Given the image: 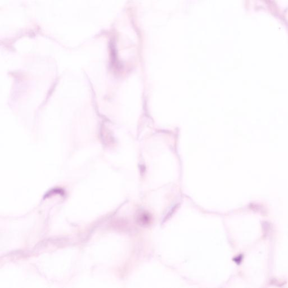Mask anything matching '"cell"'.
Segmentation results:
<instances>
[{"label":"cell","instance_id":"1","mask_svg":"<svg viewBox=\"0 0 288 288\" xmlns=\"http://www.w3.org/2000/svg\"><path fill=\"white\" fill-rule=\"evenodd\" d=\"M150 217L146 213H143L138 218V221L141 223V225H146L150 222Z\"/></svg>","mask_w":288,"mask_h":288}]
</instances>
